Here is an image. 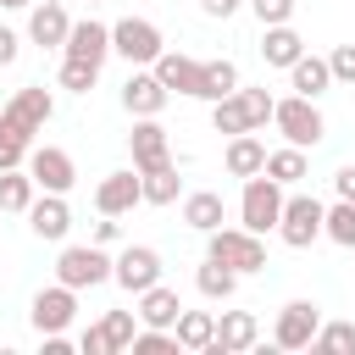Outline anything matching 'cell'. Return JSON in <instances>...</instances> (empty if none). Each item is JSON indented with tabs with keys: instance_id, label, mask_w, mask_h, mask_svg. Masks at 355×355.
I'll use <instances>...</instances> for the list:
<instances>
[{
	"instance_id": "1",
	"label": "cell",
	"mask_w": 355,
	"mask_h": 355,
	"mask_svg": "<svg viewBox=\"0 0 355 355\" xmlns=\"http://www.w3.org/2000/svg\"><path fill=\"white\" fill-rule=\"evenodd\" d=\"M272 128L283 133V144H300V150H316V144L327 139V122H322L316 100H305V94L272 100Z\"/></svg>"
},
{
	"instance_id": "2",
	"label": "cell",
	"mask_w": 355,
	"mask_h": 355,
	"mask_svg": "<svg viewBox=\"0 0 355 355\" xmlns=\"http://www.w3.org/2000/svg\"><path fill=\"white\" fill-rule=\"evenodd\" d=\"M205 255L222 261V266H233L239 277L266 266V244H261V233H250V227H211V233H205Z\"/></svg>"
},
{
	"instance_id": "3",
	"label": "cell",
	"mask_w": 355,
	"mask_h": 355,
	"mask_svg": "<svg viewBox=\"0 0 355 355\" xmlns=\"http://www.w3.org/2000/svg\"><path fill=\"white\" fill-rule=\"evenodd\" d=\"M50 116H55V94H50L44 83H28V89H17V94L0 105V128H6V133H22L28 144H33V133H44Z\"/></svg>"
},
{
	"instance_id": "4",
	"label": "cell",
	"mask_w": 355,
	"mask_h": 355,
	"mask_svg": "<svg viewBox=\"0 0 355 355\" xmlns=\"http://www.w3.org/2000/svg\"><path fill=\"white\" fill-rule=\"evenodd\" d=\"M277 216H283V183L266 178V172L244 178V194H239V227H250V233H272Z\"/></svg>"
},
{
	"instance_id": "5",
	"label": "cell",
	"mask_w": 355,
	"mask_h": 355,
	"mask_svg": "<svg viewBox=\"0 0 355 355\" xmlns=\"http://www.w3.org/2000/svg\"><path fill=\"white\" fill-rule=\"evenodd\" d=\"M55 283H67V288H100V283H111V255H105V244H67L61 255H55Z\"/></svg>"
},
{
	"instance_id": "6",
	"label": "cell",
	"mask_w": 355,
	"mask_h": 355,
	"mask_svg": "<svg viewBox=\"0 0 355 355\" xmlns=\"http://www.w3.org/2000/svg\"><path fill=\"white\" fill-rule=\"evenodd\" d=\"M322 200L316 194H283V216H277V239L288 244V250H311L316 239H322Z\"/></svg>"
},
{
	"instance_id": "7",
	"label": "cell",
	"mask_w": 355,
	"mask_h": 355,
	"mask_svg": "<svg viewBox=\"0 0 355 355\" xmlns=\"http://www.w3.org/2000/svg\"><path fill=\"white\" fill-rule=\"evenodd\" d=\"M161 50H166V39H161V28H155L150 17H122V22H111V55H122L128 67H150Z\"/></svg>"
},
{
	"instance_id": "8",
	"label": "cell",
	"mask_w": 355,
	"mask_h": 355,
	"mask_svg": "<svg viewBox=\"0 0 355 355\" xmlns=\"http://www.w3.org/2000/svg\"><path fill=\"white\" fill-rule=\"evenodd\" d=\"M28 178L44 189V194H67L72 183H78V161L61 150V144H28Z\"/></svg>"
},
{
	"instance_id": "9",
	"label": "cell",
	"mask_w": 355,
	"mask_h": 355,
	"mask_svg": "<svg viewBox=\"0 0 355 355\" xmlns=\"http://www.w3.org/2000/svg\"><path fill=\"white\" fill-rule=\"evenodd\" d=\"M316 327H322V305L316 300H288L277 311V322H272V344L277 349H311Z\"/></svg>"
},
{
	"instance_id": "10",
	"label": "cell",
	"mask_w": 355,
	"mask_h": 355,
	"mask_svg": "<svg viewBox=\"0 0 355 355\" xmlns=\"http://www.w3.org/2000/svg\"><path fill=\"white\" fill-rule=\"evenodd\" d=\"M111 283L128 294H144L150 283H161V250L150 244H128L122 255H111Z\"/></svg>"
},
{
	"instance_id": "11",
	"label": "cell",
	"mask_w": 355,
	"mask_h": 355,
	"mask_svg": "<svg viewBox=\"0 0 355 355\" xmlns=\"http://www.w3.org/2000/svg\"><path fill=\"white\" fill-rule=\"evenodd\" d=\"M72 316H78V288H67V283L39 288V294H33V305H28L33 333H67V327H72Z\"/></svg>"
},
{
	"instance_id": "12",
	"label": "cell",
	"mask_w": 355,
	"mask_h": 355,
	"mask_svg": "<svg viewBox=\"0 0 355 355\" xmlns=\"http://www.w3.org/2000/svg\"><path fill=\"white\" fill-rule=\"evenodd\" d=\"M128 155H133V172H155V166H166V161H172V139H166L161 116H133Z\"/></svg>"
},
{
	"instance_id": "13",
	"label": "cell",
	"mask_w": 355,
	"mask_h": 355,
	"mask_svg": "<svg viewBox=\"0 0 355 355\" xmlns=\"http://www.w3.org/2000/svg\"><path fill=\"white\" fill-rule=\"evenodd\" d=\"M150 72L166 83V94H189V100H200L205 61H194V55H183V50H161V55L150 61Z\"/></svg>"
},
{
	"instance_id": "14",
	"label": "cell",
	"mask_w": 355,
	"mask_h": 355,
	"mask_svg": "<svg viewBox=\"0 0 355 355\" xmlns=\"http://www.w3.org/2000/svg\"><path fill=\"white\" fill-rule=\"evenodd\" d=\"M166 100H172V94H166V83H161L150 67H133V72H128V83H122V111H128V116H161Z\"/></svg>"
},
{
	"instance_id": "15",
	"label": "cell",
	"mask_w": 355,
	"mask_h": 355,
	"mask_svg": "<svg viewBox=\"0 0 355 355\" xmlns=\"http://www.w3.org/2000/svg\"><path fill=\"white\" fill-rule=\"evenodd\" d=\"M133 205H144V194H139V172H133V166L105 172V178L94 183V211H100V216H128Z\"/></svg>"
},
{
	"instance_id": "16",
	"label": "cell",
	"mask_w": 355,
	"mask_h": 355,
	"mask_svg": "<svg viewBox=\"0 0 355 355\" xmlns=\"http://www.w3.org/2000/svg\"><path fill=\"white\" fill-rule=\"evenodd\" d=\"M28 216V227H33V239H50V244H61L67 233H72V205H67V194H33V205L22 211Z\"/></svg>"
},
{
	"instance_id": "17",
	"label": "cell",
	"mask_w": 355,
	"mask_h": 355,
	"mask_svg": "<svg viewBox=\"0 0 355 355\" xmlns=\"http://www.w3.org/2000/svg\"><path fill=\"white\" fill-rule=\"evenodd\" d=\"M61 55H78V61L105 67V55H111V22H94V17L72 22V28H67V39H61Z\"/></svg>"
},
{
	"instance_id": "18",
	"label": "cell",
	"mask_w": 355,
	"mask_h": 355,
	"mask_svg": "<svg viewBox=\"0 0 355 355\" xmlns=\"http://www.w3.org/2000/svg\"><path fill=\"white\" fill-rule=\"evenodd\" d=\"M255 338H261V322L250 311H222L216 316V338H211L205 355H244V349H255Z\"/></svg>"
},
{
	"instance_id": "19",
	"label": "cell",
	"mask_w": 355,
	"mask_h": 355,
	"mask_svg": "<svg viewBox=\"0 0 355 355\" xmlns=\"http://www.w3.org/2000/svg\"><path fill=\"white\" fill-rule=\"evenodd\" d=\"M67 28H72V17H67V6H61V0H33V17H28V39H33L39 50H61Z\"/></svg>"
},
{
	"instance_id": "20",
	"label": "cell",
	"mask_w": 355,
	"mask_h": 355,
	"mask_svg": "<svg viewBox=\"0 0 355 355\" xmlns=\"http://www.w3.org/2000/svg\"><path fill=\"white\" fill-rule=\"evenodd\" d=\"M139 305V327H172L178 322V311H183V300H178V288H166V283H150L144 294H133Z\"/></svg>"
},
{
	"instance_id": "21",
	"label": "cell",
	"mask_w": 355,
	"mask_h": 355,
	"mask_svg": "<svg viewBox=\"0 0 355 355\" xmlns=\"http://www.w3.org/2000/svg\"><path fill=\"white\" fill-rule=\"evenodd\" d=\"M300 55H305V39H300L288 22H272V28H261V61H266V67H283V72H288Z\"/></svg>"
},
{
	"instance_id": "22",
	"label": "cell",
	"mask_w": 355,
	"mask_h": 355,
	"mask_svg": "<svg viewBox=\"0 0 355 355\" xmlns=\"http://www.w3.org/2000/svg\"><path fill=\"white\" fill-rule=\"evenodd\" d=\"M222 166H227V178H255L266 166V144L255 133H233L227 150H222Z\"/></svg>"
},
{
	"instance_id": "23",
	"label": "cell",
	"mask_w": 355,
	"mask_h": 355,
	"mask_svg": "<svg viewBox=\"0 0 355 355\" xmlns=\"http://www.w3.org/2000/svg\"><path fill=\"white\" fill-rule=\"evenodd\" d=\"M288 89H294V94H305V100H322V94L333 89L327 55H300V61L288 67Z\"/></svg>"
},
{
	"instance_id": "24",
	"label": "cell",
	"mask_w": 355,
	"mask_h": 355,
	"mask_svg": "<svg viewBox=\"0 0 355 355\" xmlns=\"http://www.w3.org/2000/svg\"><path fill=\"white\" fill-rule=\"evenodd\" d=\"M172 338H178V349H211V338H216V311H178V322H172Z\"/></svg>"
},
{
	"instance_id": "25",
	"label": "cell",
	"mask_w": 355,
	"mask_h": 355,
	"mask_svg": "<svg viewBox=\"0 0 355 355\" xmlns=\"http://www.w3.org/2000/svg\"><path fill=\"white\" fill-rule=\"evenodd\" d=\"M222 216H227V205H222V194H216V189H194V194H183V222H189L194 233L222 227Z\"/></svg>"
},
{
	"instance_id": "26",
	"label": "cell",
	"mask_w": 355,
	"mask_h": 355,
	"mask_svg": "<svg viewBox=\"0 0 355 355\" xmlns=\"http://www.w3.org/2000/svg\"><path fill=\"white\" fill-rule=\"evenodd\" d=\"M266 178H277L283 189H294L305 172H311V161H305V150L300 144H283V150H266V166H261Z\"/></svg>"
},
{
	"instance_id": "27",
	"label": "cell",
	"mask_w": 355,
	"mask_h": 355,
	"mask_svg": "<svg viewBox=\"0 0 355 355\" xmlns=\"http://www.w3.org/2000/svg\"><path fill=\"white\" fill-rule=\"evenodd\" d=\"M139 194H144V205H172V200L183 194L178 166L166 161V166H155V172H139Z\"/></svg>"
},
{
	"instance_id": "28",
	"label": "cell",
	"mask_w": 355,
	"mask_h": 355,
	"mask_svg": "<svg viewBox=\"0 0 355 355\" xmlns=\"http://www.w3.org/2000/svg\"><path fill=\"white\" fill-rule=\"evenodd\" d=\"M194 288H200L205 300H233V294H239V272L205 255V261H200V272H194Z\"/></svg>"
},
{
	"instance_id": "29",
	"label": "cell",
	"mask_w": 355,
	"mask_h": 355,
	"mask_svg": "<svg viewBox=\"0 0 355 355\" xmlns=\"http://www.w3.org/2000/svg\"><path fill=\"white\" fill-rule=\"evenodd\" d=\"M33 194H39V183L28 178V166H6L0 172V211H17L22 216L33 205Z\"/></svg>"
},
{
	"instance_id": "30",
	"label": "cell",
	"mask_w": 355,
	"mask_h": 355,
	"mask_svg": "<svg viewBox=\"0 0 355 355\" xmlns=\"http://www.w3.org/2000/svg\"><path fill=\"white\" fill-rule=\"evenodd\" d=\"M322 239H333L338 250H355V200H333L322 211Z\"/></svg>"
},
{
	"instance_id": "31",
	"label": "cell",
	"mask_w": 355,
	"mask_h": 355,
	"mask_svg": "<svg viewBox=\"0 0 355 355\" xmlns=\"http://www.w3.org/2000/svg\"><path fill=\"white\" fill-rule=\"evenodd\" d=\"M311 349L316 355H355V322H322Z\"/></svg>"
},
{
	"instance_id": "32",
	"label": "cell",
	"mask_w": 355,
	"mask_h": 355,
	"mask_svg": "<svg viewBox=\"0 0 355 355\" xmlns=\"http://www.w3.org/2000/svg\"><path fill=\"white\" fill-rule=\"evenodd\" d=\"M211 128L216 133H250V116H244V105H239V89L233 94H222V100H211Z\"/></svg>"
},
{
	"instance_id": "33",
	"label": "cell",
	"mask_w": 355,
	"mask_h": 355,
	"mask_svg": "<svg viewBox=\"0 0 355 355\" xmlns=\"http://www.w3.org/2000/svg\"><path fill=\"white\" fill-rule=\"evenodd\" d=\"M239 89V67L222 55V61H205V83H200V100H222Z\"/></svg>"
},
{
	"instance_id": "34",
	"label": "cell",
	"mask_w": 355,
	"mask_h": 355,
	"mask_svg": "<svg viewBox=\"0 0 355 355\" xmlns=\"http://www.w3.org/2000/svg\"><path fill=\"white\" fill-rule=\"evenodd\" d=\"M61 89H72V94H89L94 83H100V67L94 61H78V55H61Z\"/></svg>"
},
{
	"instance_id": "35",
	"label": "cell",
	"mask_w": 355,
	"mask_h": 355,
	"mask_svg": "<svg viewBox=\"0 0 355 355\" xmlns=\"http://www.w3.org/2000/svg\"><path fill=\"white\" fill-rule=\"evenodd\" d=\"M100 327H105L111 349H128V344H133V333H139V311H105V316H100Z\"/></svg>"
},
{
	"instance_id": "36",
	"label": "cell",
	"mask_w": 355,
	"mask_h": 355,
	"mask_svg": "<svg viewBox=\"0 0 355 355\" xmlns=\"http://www.w3.org/2000/svg\"><path fill=\"white\" fill-rule=\"evenodd\" d=\"M128 349L133 355H178V338H172V327H139Z\"/></svg>"
},
{
	"instance_id": "37",
	"label": "cell",
	"mask_w": 355,
	"mask_h": 355,
	"mask_svg": "<svg viewBox=\"0 0 355 355\" xmlns=\"http://www.w3.org/2000/svg\"><path fill=\"white\" fill-rule=\"evenodd\" d=\"M239 105H244V116H250V133H261V128L272 122V94H266V89H244V83H239Z\"/></svg>"
},
{
	"instance_id": "38",
	"label": "cell",
	"mask_w": 355,
	"mask_h": 355,
	"mask_svg": "<svg viewBox=\"0 0 355 355\" xmlns=\"http://www.w3.org/2000/svg\"><path fill=\"white\" fill-rule=\"evenodd\" d=\"M250 11H255V22L261 28H272V22H288L294 17V0H244Z\"/></svg>"
},
{
	"instance_id": "39",
	"label": "cell",
	"mask_w": 355,
	"mask_h": 355,
	"mask_svg": "<svg viewBox=\"0 0 355 355\" xmlns=\"http://www.w3.org/2000/svg\"><path fill=\"white\" fill-rule=\"evenodd\" d=\"M327 72H333V83H355V44H338L327 55Z\"/></svg>"
},
{
	"instance_id": "40",
	"label": "cell",
	"mask_w": 355,
	"mask_h": 355,
	"mask_svg": "<svg viewBox=\"0 0 355 355\" xmlns=\"http://www.w3.org/2000/svg\"><path fill=\"white\" fill-rule=\"evenodd\" d=\"M22 161H28V139L0 128V172H6V166H22Z\"/></svg>"
},
{
	"instance_id": "41",
	"label": "cell",
	"mask_w": 355,
	"mask_h": 355,
	"mask_svg": "<svg viewBox=\"0 0 355 355\" xmlns=\"http://www.w3.org/2000/svg\"><path fill=\"white\" fill-rule=\"evenodd\" d=\"M78 349H83V355H116V349H111V338H105V327H100V322H89V327H83V338H78Z\"/></svg>"
},
{
	"instance_id": "42",
	"label": "cell",
	"mask_w": 355,
	"mask_h": 355,
	"mask_svg": "<svg viewBox=\"0 0 355 355\" xmlns=\"http://www.w3.org/2000/svg\"><path fill=\"white\" fill-rule=\"evenodd\" d=\"M333 194H338V200H355V161L333 172Z\"/></svg>"
},
{
	"instance_id": "43",
	"label": "cell",
	"mask_w": 355,
	"mask_h": 355,
	"mask_svg": "<svg viewBox=\"0 0 355 355\" xmlns=\"http://www.w3.org/2000/svg\"><path fill=\"white\" fill-rule=\"evenodd\" d=\"M239 6H244V0H200V11H205L211 22H227V17L239 11Z\"/></svg>"
},
{
	"instance_id": "44",
	"label": "cell",
	"mask_w": 355,
	"mask_h": 355,
	"mask_svg": "<svg viewBox=\"0 0 355 355\" xmlns=\"http://www.w3.org/2000/svg\"><path fill=\"white\" fill-rule=\"evenodd\" d=\"M17 55H22V39H17L11 28H0V67H11Z\"/></svg>"
},
{
	"instance_id": "45",
	"label": "cell",
	"mask_w": 355,
	"mask_h": 355,
	"mask_svg": "<svg viewBox=\"0 0 355 355\" xmlns=\"http://www.w3.org/2000/svg\"><path fill=\"white\" fill-rule=\"evenodd\" d=\"M116 233H122L116 216H100V222H94V244H116Z\"/></svg>"
},
{
	"instance_id": "46",
	"label": "cell",
	"mask_w": 355,
	"mask_h": 355,
	"mask_svg": "<svg viewBox=\"0 0 355 355\" xmlns=\"http://www.w3.org/2000/svg\"><path fill=\"white\" fill-rule=\"evenodd\" d=\"M0 6H6V11H22V6H33V0H0Z\"/></svg>"
},
{
	"instance_id": "47",
	"label": "cell",
	"mask_w": 355,
	"mask_h": 355,
	"mask_svg": "<svg viewBox=\"0 0 355 355\" xmlns=\"http://www.w3.org/2000/svg\"><path fill=\"white\" fill-rule=\"evenodd\" d=\"M89 6H100V0H89Z\"/></svg>"
},
{
	"instance_id": "48",
	"label": "cell",
	"mask_w": 355,
	"mask_h": 355,
	"mask_svg": "<svg viewBox=\"0 0 355 355\" xmlns=\"http://www.w3.org/2000/svg\"><path fill=\"white\" fill-rule=\"evenodd\" d=\"M61 6H67V0H61Z\"/></svg>"
}]
</instances>
